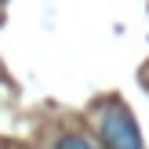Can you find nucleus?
<instances>
[{
  "label": "nucleus",
  "mask_w": 149,
  "mask_h": 149,
  "mask_svg": "<svg viewBox=\"0 0 149 149\" xmlns=\"http://www.w3.org/2000/svg\"><path fill=\"white\" fill-rule=\"evenodd\" d=\"M98 142H102V149H146L131 109L120 106V102H109L102 109V116H98Z\"/></svg>",
  "instance_id": "1"
},
{
  "label": "nucleus",
  "mask_w": 149,
  "mask_h": 149,
  "mask_svg": "<svg viewBox=\"0 0 149 149\" xmlns=\"http://www.w3.org/2000/svg\"><path fill=\"white\" fill-rule=\"evenodd\" d=\"M55 149H95V146H91V138H84V135H77V131H69V135L58 138Z\"/></svg>",
  "instance_id": "2"
}]
</instances>
